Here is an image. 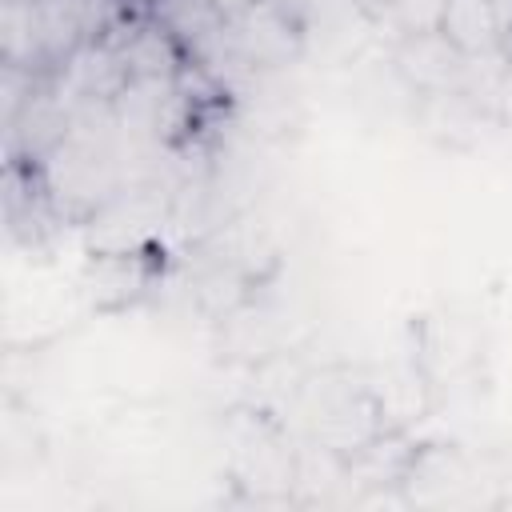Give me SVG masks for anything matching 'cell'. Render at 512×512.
<instances>
[{"instance_id":"6da1fadb","label":"cell","mask_w":512,"mask_h":512,"mask_svg":"<svg viewBox=\"0 0 512 512\" xmlns=\"http://www.w3.org/2000/svg\"><path fill=\"white\" fill-rule=\"evenodd\" d=\"M436 32L464 60H488L508 44V24L496 0H448Z\"/></svg>"},{"instance_id":"7a4b0ae2","label":"cell","mask_w":512,"mask_h":512,"mask_svg":"<svg viewBox=\"0 0 512 512\" xmlns=\"http://www.w3.org/2000/svg\"><path fill=\"white\" fill-rule=\"evenodd\" d=\"M444 4L448 0H392L384 20H392L396 32H404V36H424V32H436Z\"/></svg>"},{"instance_id":"3957f363","label":"cell","mask_w":512,"mask_h":512,"mask_svg":"<svg viewBox=\"0 0 512 512\" xmlns=\"http://www.w3.org/2000/svg\"><path fill=\"white\" fill-rule=\"evenodd\" d=\"M388 4H392V0H352V8H356V12H364L368 20H384Z\"/></svg>"},{"instance_id":"277c9868","label":"cell","mask_w":512,"mask_h":512,"mask_svg":"<svg viewBox=\"0 0 512 512\" xmlns=\"http://www.w3.org/2000/svg\"><path fill=\"white\" fill-rule=\"evenodd\" d=\"M212 4L220 8V16H224V20H232V16H240V12H244L252 0H212Z\"/></svg>"},{"instance_id":"5b68a950","label":"cell","mask_w":512,"mask_h":512,"mask_svg":"<svg viewBox=\"0 0 512 512\" xmlns=\"http://www.w3.org/2000/svg\"><path fill=\"white\" fill-rule=\"evenodd\" d=\"M500 12H504V24H508V36H512V0H496Z\"/></svg>"}]
</instances>
